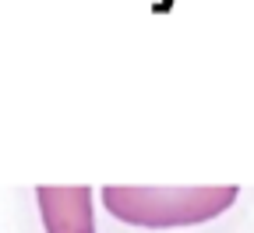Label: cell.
Listing matches in <instances>:
<instances>
[{"label":"cell","mask_w":254,"mask_h":233,"mask_svg":"<svg viewBox=\"0 0 254 233\" xmlns=\"http://www.w3.org/2000/svg\"><path fill=\"white\" fill-rule=\"evenodd\" d=\"M36 202L46 233H95L88 187H39Z\"/></svg>","instance_id":"7a4b0ae2"},{"label":"cell","mask_w":254,"mask_h":233,"mask_svg":"<svg viewBox=\"0 0 254 233\" xmlns=\"http://www.w3.org/2000/svg\"><path fill=\"white\" fill-rule=\"evenodd\" d=\"M237 202V187H103L110 216L131 226H190L222 216Z\"/></svg>","instance_id":"6da1fadb"}]
</instances>
